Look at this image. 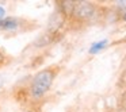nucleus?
<instances>
[{"instance_id": "39448f33", "label": "nucleus", "mask_w": 126, "mask_h": 112, "mask_svg": "<svg viewBox=\"0 0 126 112\" xmlns=\"http://www.w3.org/2000/svg\"><path fill=\"white\" fill-rule=\"evenodd\" d=\"M3 14H4V10H3V8H0V16H1Z\"/></svg>"}, {"instance_id": "20e7f679", "label": "nucleus", "mask_w": 126, "mask_h": 112, "mask_svg": "<svg viewBox=\"0 0 126 112\" xmlns=\"http://www.w3.org/2000/svg\"><path fill=\"white\" fill-rule=\"evenodd\" d=\"M4 61V57H3V54H1V51H0V63Z\"/></svg>"}, {"instance_id": "7ed1b4c3", "label": "nucleus", "mask_w": 126, "mask_h": 112, "mask_svg": "<svg viewBox=\"0 0 126 112\" xmlns=\"http://www.w3.org/2000/svg\"><path fill=\"white\" fill-rule=\"evenodd\" d=\"M22 25L19 18H6L0 19V31H14Z\"/></svg>"}, {"instance_id": "f257e3e1", "label": "nucleus", "mask_w": 126, "mask_h": 112, "mask_svg": "<svg viewBox=\"0 0 126 112\" xmlns=\"http://www.w3.org/2000/svg\"><path fill=\"white\" fill-rule=\"evenodd\" d=\"M56 76V70L53 68H47L37 73L34 80L31 81L30 85V97L33 100H41L46 92L50 89L53 80Z\"/></svg>"}, {"instance_id": "f03ea898", "label": "nucleus", "mask_w": 126, "mask_h": 112, "mask_svg": "<svg viewBox=\"0 0 126 112\" xmlns=\"http://www.w3.org/2000/svg\"><path fill=\"white\" fill-rule=\"evenodd\" d=\"M96 15L95 4L88 3V1H73V10H72L71 16H73L77 20H91Z\"/></svg>"}, {"instance_id": "423d86ee", "label": "nucleus", "mask_w": 126, "mask_h": 112, "mask_svg": "<svg viewBox=\"0 0 126 112\" xmlns=\"http://www.w3.org/2000/svg\"><path fill=\"white\" fill-rule=\"evenodd\" d=\"M123 19L126 20V12H125V14H123Z\"/></svg>"}, {"instance_id": "0eeeda50", "label": "nucleus", "mask_w": 126, "mask_h": 112, "mask_svg": "<svg viewBox=\"0 0 126 112\" xmlns=\"http://www.w3.org/2000/svg\"><path fill=\"white\" fill-rule=\"evenodd\" d=\"M123 41H126V37H125V38H123Z\"/></svg>"}]
</instances>
